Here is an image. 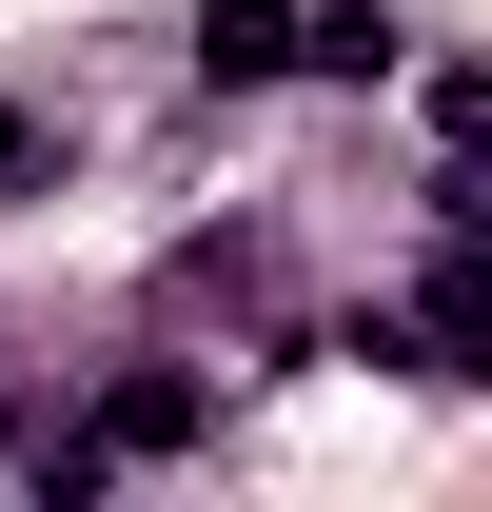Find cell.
Segmentation results:
<instances>
[{"label": "cell", "instance_id": "cell-1", "mask_svg": "<svg viewBox=\"0 0 492 512\" xmlns=\"http://www.w3.org/2000/svg\"><path fill=\"white\" fill-rule=\"evenodd\" d=\"M60 158V119H40V79H0V178H40Z\"/></svg>", "mask_w": 492, "mask_h": 512}]
</instances>
